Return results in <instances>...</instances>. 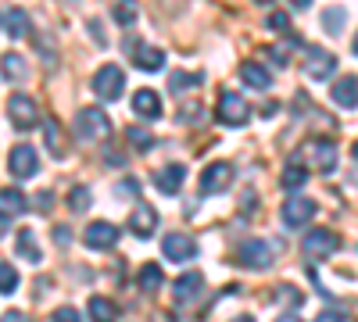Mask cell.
<instances>
[{
    "instance_id": "cell-4",
    "label": "cell",
    "mask_w": 358,
    "mask_h": 322,
    "mask_svg": "<svg viewBox=\"0 0 358 322\" xmlns=\"http://www.w3.org/2000/svg\"><path fill=\"white\" fill-rule=\"evenodd\" d=\"M8 119H11V126L15 129H33L36 122H40V111H36V101L33 97H25V94H11V101H8Z\"/></svg>"
},
{
    "instance_id": "cell-34",
    "label": "cell",
    "mask_w": 358,
    "mask_h": 322,
    "mask_svg": "<svg viewBox=\"0 0 358 322\" xmlns=\"http://www.w3.org/2000/svg\"><path fill=\"white\" fill-rule=\"evenodd\" d=\"M201 75H187V72H172V94H183V90H194Z\"/></svg>"
},
{
    "instance_id": "cell-6",
    "label": "cell",
    "mask_w": 358,
    "mask_h": 322,
    "mask_svg": "<svg viewBox=\"0 0 358 322\" xmlns=\"http://www.w3.org/2000/svg\"><path fill=\"white\" fill-rule=\"evenodd\" d=\"M122 82H126L122 68H118V65H104V68L94 75V94H97L101 101H118V97H122Z\"/></svg>"
},
{
    "instance_id": "cell-7",
    "label": "cell",
    "mask_w": 358,
    "mask_h": 322,
    "mask_svg": "<svg viewBox=\"0 0 358 322\" xmlns=\"http://www.w3.org/2000/svg\"><path fill=\"white\" fill-rule=\"evenodd\" d=\"M312 215H315V200H312V197L294 193V197H287V200H283V222H287L290 229L308 226V222H312Z\"/></svg>"
},
{
    "instance_id": "cell-39",
    "label": "cell",
    "mask_w": 358,
    "mask_h": 322,
    "mask_svg": "<svg viewBox=\"0 0 358 322\" xmlns=\"http://www.w3.org/2000/svg\"><path fill=\"white\" fill-rule=\"evenodd\" d=\"M115 190H118V193H136V190H140V183H136V180H122Z\"/></svg>"
},
{
    "instance_id": "cell-13",
    "label": "cell",
    "mask_w": 358,
    "mask_h": 322,
    "mask_svg": "<svg viewBox=\"0 0 358 322\" xmlns=\"http://www.w3.org/2000/svg\"><path fill=\"white\" fill-rule=\"evenodd\" d=\"M129 47H133V65H136V68H143V72H158V68L165 65V50H162V47L136 43V40L129 43V40H126V50H129Z\"/></svg>"
},
{
    "instance_id": "cell-24",
    "label": "cell",
    "mask_w": 358,
    "mask_h": 322,
    "mask_svg": "<svg viewBox=\"0 0 358 322\" xmlns=\"http://www.w3.org/2000/svg\"><path fill=\"white\" fill-rule=\"evenodd\" d=\"M43 136H47V151L54 158H65V143H62V126H57V119H43Z\"/></svg>"
},
{
    "instance_id": "cell-10",
    "label": "cell",
    "mask_w": 358,
    "mask_h": 322,
    "mask_svg": "<svg viewBox=\"0 0 358 322\" xmlns=\"http://www.w3.org/2000/svg\"><path fill=\"white\" fill-rule=\"evenodd\" d=\"M36 168H40V158L29 143H18V147L8 154V172L15 175V180H33Z\"/></svg>"
},
{
    "instance_id": "cell-36",
    "label": "cell",
    "mask_w": 358,
    "mask_h": 322,
    "mask_svg": "<svg viewBox=\"0 0 358 322\" xmlns=\"http://www.w3.org/2000/svg\"><path fill=\"white\" fill-rule=\"evenodd\" d=\"M50 322H83V315H79L76 308H57V312L50 315Z\"/></svg>"
},
{
    "instance_id": "cell-17",
    "label": "cell",
    "mask_w": 358,
    "mask_h": 322,
    "mask_svg": "<svg viewBox=\"0 0 358 322\" xmlns=\"http://www.w3.org/2000/svg\"><path fill=\"white\" fill-rule=\"evenodd\" d=\"M0 208H4V219H0V222H4V233L15 226V219L25 212V193L22 190H4V193H0Z\"/></svg>"
},
{
    "instance_id": "cell-14",
    "label": "cell",
    "mask_w": 358,
    "mask_h": 322,
    "mask_svg": "<svg viewBox=\"0 0 358 322\" xmlns=\"http://www.w3.org/2000/svg\"><path fill=\"white\" fill-rule=\"evenodd\" d=\"M162 251L169 261H190L197 254V244L187 237V233H169V237L162 240Z\"/></svg>"
},
{
    "instance_id": "cell-19",
    "label": "cell",
    "mask_w": 358,
    "mask_h": 322,
    "mask_svg": "<svg viewBox=\"0 0 358 322\" xmlns=\"http://www.w3.org/2000/svg\"><path fill=\"white\" fill-rule=\"evenodd\" d=\"M201 286H204V279H201L197 272H183V276L176 279V286H172V298H176V305L194 301V298L201 294Z\"/></svg>"
},
{
    "instance_id": "cell-11",
    "label": "cell",
    "mask_w": 358,
    "mask_h": 322,
    "mask_svg": "<svg viewBox=\"0 0 358 322\" xmlns=\"http://www.w3.org/2000/svg\"><path fill=\"white\" fill-rule=\"evenodd\" d=\"M301 247H305V254H312V258H330V254L341 247V237H337L334 229H308L305 240H301Z\"/></svg>"
},
{
    "instance_id": "cell-21",
    "label": "cell",
    "mask_w": 358,
    "mask_h": 322,
    "mask_svg": "<svg viewBox=\"0 0 358 322\" xmlns=\"http://www.w3.org/2000/svg\"><path fill=\"white\" fill-rule=\"evenodd\" d=\"M334 101L341 108H358V79L355 75H344L334 82Z\"/></svg>"
},
{
    "instance_id": "cell-3",
    "label": "cell",
    "mask_w": 358,
    "mask_h": 322,
    "mask_svg": "<svg viewBox=\"0 0 358 322\" xmlns=\"http://www.w3.org/2000/svg\"><path fill=\"white\" fill-rule=\"evenodd\" d=\"M280 244L276 240H244L241 244V265L248 269H268L276 261Z\"/></svg>"
},
{
    "instance_id": "cell-27",
    "label": "cell",
    "mask_w": 358,
    "mask_h": 322,
    "mask_svg": "<svg viewBox=\"0 0 358 322\" xmlns=\"http://www.w3.org/2000/svg\"><path fill=\"white\" fill-rule=\"evenodd\" d=\"M126 140L133 143L136 151H151V147H155V136H151V129H143V126H129Z\"/></svg>"
},
{
    "instance_id": "cell-32",
    "label": "cell",
    "mask_w": 358,
    "mask_h": 322,
    "mask_svg": "<svg viewBox=\"0 0 358 322\" xmlns=\"http://www.w3.org/2000/svg\"><path fill=\"white\" fill-rule=\"evenodd\" d=\"M0 290H4V294H15V290H18V272L11 269V261L0 265Z\"/></svg>"
},
{
    "instance_id": "cell-40",
    "label": "cell",
    "mask_w": 358,
    "mask_h": 322,
    "mask_svg": "<svg viewBox=\"0 0 358 322\" xmlns=\"http://www.w3.org/2000/svg\"><path fill=\"white\" fill-rule=\"evenodd\" d=\"M0 322H29V319H25V312H4Z\"/></svg>"
},
{
    "instance_id": "cell-47",
    "label": "cell",
    "mask_w": 358,
    "mask_h": 322,
    "mask_svg": "<svg viewBox=\"0 0 358 322\" xmlns=\"http://www.w3.org/2000/svg\"><path fill=\"white\" fill-rule=\"evenodd\" d=\"M255 4H268V0H255Z\"/></svg>"
},
{
    "instance_id": "cell-33",
    "label": "cell",
    "mask_w": 358,
    "mask_h": 322,
    "mask_svg": "<svg viewBox=\"0 0 358 322\" xmlns=\"http://www.w3.org/2000/svg\"><path fill=\"white\" fill-rule=\"evenodd\" d=\"M90 200H94V197H90V190H86V186H76V190L69 193V208H72V212H86Z\"/></svg>"
},
{
    "instance_id": "cell-5",
    "label": "cell",
    "mask_w": 358,
    "mask_h": 322,
    "mask_svg": "<svg viewBox=\"0 0 358 322\" xmlns=\"http://www.w3.org/2000/svg\"><path fill=\"white\" fill-rule=\"evenodd\" d=\"M215 115H219V122H222V126H244V122L251 119V108L244 104V97H241V94L226 90V94L219 97Z\"/></svg>"
},
{
    "instance_id": "cell-23",
    "label": "cell",
    "mask_w": 358,
    "mask_h": 322,
    "mask_svg": "<svg viewBox=\"0 0 358 322\" xmlns=\"http://www.w3.org/2000/svg\"><path fill=\"white\" fill-rule=\"evenodd\" d=\"M241 79L251 86V90H265V86L273 82V79H268V72H265L262 65H255V61H244V65H241Z\"/></svg>"
},
{
    "instance_id": "cell-45",
    "label": "cell",
    "mask_w": 358,
    "mask_h": 322,
    "mask_svg": "<svg viewBox=\"0 0 358 322\" xmlns=\"http://www.w3.org/2000/svg\"><path fill=\"white\" fill-rule=\"evenodd\" d=\"M351 154H355V161H358V140H355V147H351Z\"/></svg>"
},
{
    "instance_id": "cell-16",
    "label": "cell",
    "mask_w": 358,
    "mask_h": 322,
    "mask_svg": "<svg viewBox=\"0 0 358 322\" xmlns=\"http://www.w3.org/2000/svg\"><path fill=\"white\" fill-rule=\"evenodd\" d=\"M155 226H158V212H155L147 200H140L136 212H133V219H129V229L136 233V237H151Z\"/></svg>"
},
{
    "instance_id": "cell-38",
    "label": "cell",
    "mask_w": 358,
    "mask_h": 322,
    "mask_svg": "<svg viewBox=\"0 0 358 322\" xmlns=\"http://www.w3.org/2000/svg\"><path fill=\"white\" fill-rule=\"evenodd\" d=\"M50 208H54L50 193H36V212H50Z\"/></svg>"
},
{
    "instance_id": "cell-1",
    "label": "cell",
    "mask_w": 358,
    "mask_h": 322,
    "mask_svg": "<svg viewBox=\"0 0 358 322\" xmlns=\"http://www.w3.org/2000/svg\"><path fill=\"white\" fill-rule=\"evenodd\" d=\"M72 133L79 140H104L111 133V122H108V115L101 108H83L76 115V122H72Z\"/></svg>"
},
{
    "instance_id": "cell-46",
    "label": "cell",
    "mask_w": 358,
    "mask_h": 322,
    "mask_svg": "<svg viewBox=\"0 0 358 322\" xmlns=\"http://www.w3.org/2000/svg\"><path fill=\"white\" fill-rule=\"evenodd\" d=\"M355 54H358V36H355Z\"/></svg>"
},
{
    "instance_id": "cell-2",
    "label": "cell",
    "mask_w": 358,
    "mask_h": 322,
    "mask_svg": "<svg viewBox=\"0 0 358 322\" xmlns=\"http://www.w3.org/2000/svg\"><path fill=\"white\" fill-rule=\"evenodd\" d=\"M301 161H305V168L334 172L337 168V143L334 140H308L301 147Z\"/></svg>"
},
{
    "instance_id": "cell-30",
    "label": "cell",
    "mask_w": 358,
    "mask_h": 322,
    "mask_svg": "<svg viewBox=\"0 0 358 322\" xmlns=\"http://www.w3.org/2000/svg\"><path fill=\"white\" fill-rule=\"evenodd\" d=\"M15 79H25V61L18 54H4V82H15Z\"/></svg>"
},
{
    "instance_id": "cell-25",
    "label": "cell",
    "mask_w": 358,
    "mask_h": 322,
    "mask_svg": "<svg viewBox=\"0 0 358 322\" xmlns=\"http://www.w3.org/2000/svg\"><path fill=\"white\" fill-rule=\"evenodd\" d=\"M305 180H308V168H301V165H287L283 175H280V183H283L287 190H301Z\"/></svg>"
},
{
    "instance_id": "cell-29",
    "label": "cell",
    "mask_w": 358,
    "mask_h": 322,
    "mask_svg": "<svg viewBox=\"0 0 358 322\" xmlns=\"http://www.w3.org/2000/svg\"><path fill=\"white\" fill-rule=\"evenodd\" d=\"M344 18H348V11H344V8H326V15H322V29L337 36L341 29H344Z\"/></svg>"
},
{
    "instance_id": "cell-44",
    "label": "cell",
    "mask_w": 358,
    "mask_h": 322,
    "mask_svg": "<svg viewBox=\"0 0 358 322\" xmlns=\"http://www.w3.org/2000/svg\"><path fill=\"white\" fill-rule=\"evenodd\" d=\"M294 4H297V8H308V4H312V0H294Z\"/></svg>"
},
{
    "instance_id": "cell-28",
    "label": "cell",
    "mask_w": 358,
    "mask_h": 322,
    "mask_svg": "<svg viewBox=\"0 0 358 322\" xmlns=\"http://www.w3.org/2000/svg\"><path fill=\"white\" fill-rule=\"evenodd\" d=\"M15 247H18V254H22L25 261H40V247H36V240H33V233H18Z\"/></svg>"
},
{
    "instance_id": "cell-35",
    "label": "cell",
    "mask_w": 358,
    "mask_h": 322,
    "mask_svg": "<svg viewBox=\"0 0 358 322\" xmlns=\"http://www.w3.org/2000/svg\"><path fill=\"white\" fill-rule=\"evenodd\" d=\"M268 29H273V33H290V18L283 15V11H273L268 15V22H265Z\"/></svg>"
},
{
    "instance_id": "cell-12",
    "label": "cell",
    "mask_w": 358,
    "mask_h": 322,
    "mask_svg": "<svg viewBox=\"0 0 358 322\" xmlns=\"http://www.w3.org/2000/svg\"><path fill=\"white\" fill-rule=\"evenodd\" d=\"M83 240H86L90 251H111L118 244V226H111V222H90L86 233H83Z\"/></svg>"
},
{
    "instance_id": "cell-43",
    "label": "cell",
    "mask_w": 358,
    "mask_h": 322,
    "mask_svg": "<svg viewBox=\"0 0 358 322\" xmlns=\"http://www.w3.org/2000/svg\"><path fill=\"white\" fill-rule=\"evenodd\" d=\"M233 322H255V319H251V315H236Z\"/></svg>"
},
{
    "instance_id": "cell-20",
    "label": "cell",
    "mask_w": 358,
    "mask_h": 322,
    "mask_svg": "<svg viewBox=\"0 0 358 322\" xmlns=\"http://www.w3.org/2000/svg\"><path fill=\"white\" fill-rule=\"evenodd\" d=\"M4 33L11 40H25L29 36V15L22 8H4Z\"/></svg>"
},
{
    "instance_id": "cell-42",
    "label": "cell",
    "mask_w": 358,
    "mask_h": 322,
    "mask_svg": "<svg viewBox=\"0 0 358 322\" xmlns=\"http://www.w3.org/2000/svg\"><path fill=\"white\" fill-rule=\"evenodd\" d=\"M276 322H301V315H294V312H283Z\"/></svg>"
},
{
    "instance_id": "cell-22",
    "label": "cell",
    "mask_w": 358,
    "mask_h": 322,
    "mask_svg": "<svg viewBox=\"0 0 358 322\" xmlns=\"http://www.w3.org/2000/svg\"><path fill=\"white\" fill-rule=\"evenodd\" d=\"M86 308H90V319H94V322H118V305H115L111 298L94 294Z\"/></svg>"
},
{
    "instance_id": "cell-15",
    "label": "cell",
    "mask_w": 358,
    "mask_h": 322,
    "mask_svg": "<svg viewBox=\"0 0 358 322\" xmlns=\"http://www.w3.org/2000/svg\"><path fill=\"white\" fill-rule=\"evenodd\" d=\"M183 180H187V168H183V165H165V168H158V172H155V186H158L162 193H169V197H176V193H179Z\"/></svg>"
},
{
    "instance_id": "cell-37",
    "label": "cell",
    "mask_w": 358,
    "mask_h": 322,
    "mask_svg": "<svg viewBox=\"0 0 358 322\" xmlns=\"http://www.w3.org/2000/svg\"><path fill=\"white\" fill-rule=\"evenodd\" d=\"M315 322H344V312H337V308H326Z\"/></svg>"
},
{
    "instance_id": "cell-26",
    "label": "cell",
    "mask_w": 358,
    "mask_h": 322,
    "mask_svg": "<svg viewBox=\"0 0 358 322\" xmlns=\"http://www.w3.org/2000/svg\"><path fill=\"white\" fill-rule=\"evenodd\" d=\"M165 283V272L158 265H143L140 269V290H147V294H155V290Z\"/></svg>"
},
{
    "instance_id": "cell-9",
    "label": "cell",
    "mask_w": 358,
    "mask_h": 322,
    "mask_svg": "<svg viewBox=\"0 0 358 322\" xmlns=\"http://www.w3.org/2000/svg\"><path fill=\"white\" fill-rule=\"evenodd\" d=\"M334 68H337V57L330 50H322V47H308L305 50V75L308 79L322 82V79L334 75Z\"/></svg>"
},
{
    "instance_id": "cell-31",
    "label": "cell",
    "mask_w": 358,
    "mask_h": 322,
    "mask_svg": "<svg viewBox=\"0 0 358 322\" xmlns=\"http://www.w3.org/2000/svg\"><path fill=\"white\" fill-rule=\"evenodd\" d=\"M136 15H140L136 0H118V4H115V18H118V25H133Z\"/></svg>"
},
{
    "instance_id": "cell-41",
    "label": "cell",
    "mask_w": 358,
    "mask_h": 322,
    "mask_svg": "<svg viewBox=\"0 0 358 322\" xmlns=\"http://www.w3.org/2000/svg\"><path fill=\"white\" fill-rule=\"evenodd\" d=\"M276 111H280V104H276V101H273V104H265V108H262V115H265V119H273V115H276Z\"/></svg>"
},
{
    "instance_id": "cell-8",
    "label": "cell",
    "mask_w": 358,
    "mask_h": 322,
    "mask_svg": "<svg viewBox=\"0 0 358 322\" xmlns=\"http://www.w3.org/2000/svg\"><path fill=\"white\" fill-rule=\"evenodd\" d=\"M229 183H233V165L229 161H212L201 172V193H208V197L229 190Z\"/></svg>"
},
{
    "instance_id": "cell-18",
    "label": "cell",
    "mask_w": 358,
    "mask_h": 322,
    "mask_svg": "<svg viewBox=\"0 0 358 322\" xmlns=\"http://www.w3.org/2000/svg\"><path fill=\"white\" fill-rule=\"evenodd\" d=\"M133 111L140 119H162V97L155 90H136L133 94Z\"/></svg>"
}]
</instances>
